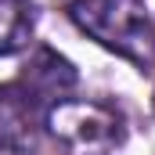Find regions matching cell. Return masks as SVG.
Instances as JSON below:
<instances>
[{"mask_svg": "<svg viewBox=\"0 0 155 155\" xmlns=\"http://www.w3.org/2000/svg\"><path fill=\"white\" fill-rule=\"evenodd\" d=\"M69 18L79 33L141 72L155 69V18L141 0H72Z\"/></svg>", "mask_w": 155, "mask_h": 155, "instance_id": "obj_1", "label": "cell"}, {"mask_svg": "<svg viewBox=\"0 0 155 155\" xmlns=\"http://www.w3.org/2000/svg\"><path fill=\"white\" fill-rule=\"evenodd\" d=\"M43 126L65 155H116L126 141V123L112 105L65 97L47 108Z\"/></svg>", "mask_w": 155, "mask_h": 155, "instance_id": "obj_2", "label": "cell"}, {"mask_svg": "<svg viewBox=\"0 0 155 155\" xmlns=\"http://www.w3.org/2000/svg\"><path fill=\"white\" fill-rule=\"evenodd\" d=\"M47 108L29 94L22 79L0 83V152L29 155L40 144Z\"/></svg>", "mask_w": 155, "mask_h": 155, "instance_id": "obj_3", "label": "cell"}, {"mask_svg": "<svg viewBox=\"0 0 155 155\" xmlns=\"http://www.w3.org/2000/svg\"><path fill=\"white\" fill-rule=\"evenodd\" d=\"M18 79L29 87V94L36 97L43 108H51V105H58V101H65V97L72 94V87H76V69H72V61L61 58L58 51L36 47V51L29 54V61H25V69H22Z\"/></svg>", "mask_w": 155, "mask_h": 155, "instance_id": "obj_4", "label": "cell"}, {"mask_svg": "<svg viewBox=\"0 0 155 155\" xmlns=\"http://www.w3.org/2000/svg\"><path fill=\"white\" fill-rule=\"evenodd\" d=\"M33 40L29 0H0V58L25 51Z\"/></svg>", "mask_w": 155, "mask_h": 155, "instance_id": "obj_5", "label": "cell"}, {"mask_svg": "<svg viewBox=\"0 0 155 155\" xmlns=\"http://www.w3.org/2000/svg\"><path fill=\"white\" fill-rule=\"evenodd\" d=\"M152 105H155V97H152Z\"/></svg>", "mask_w": 155, "mask_h": 155, "instance_id": "obj_6", "label": "cell"}]
</instances>
